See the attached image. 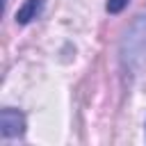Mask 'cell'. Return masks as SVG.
Instances as JSON below:
<instances>
[{
	"mask_svg": "<svg viewBox=\"0 0 146 146\" xmlns=\"http://www.w3.org/2000/svg\"><path fill=\"white\" fill-rule=\"evenodd\" d=\"M121 62L130 73H139L146 66V11L125 30L121 41Z\"/></svg>",
	"mask_w": 146,
	"mask_h": 146,
	"instance_id": "6da1fadb",
	"label": "cell"
},
{
	"mask_svg": "<svg viewBox=\"0 0 146 146\" xmlns=\"http://www.w3.org/2000/svg\"><path fill=\"white\" fill-rule=\"evenodd\" d=\"M41 9H43V0H25L16 11V23L18 25H27L32 18H36L41 14Z\"/></svg>",
	"mask_w": 146,
	"mask_h": 146,
	"instance_id": "3957f363",
	"label": "cell"
},
{
	"mask_svg": "<svg viewBox=\"0 0 146 146\" xmlns=\"http://www.w3.org/2000/svg\"><path fill=\"white\" fill-rule=\"evenodd\" d=\"M125 5H128V0H107V11L110 14H119Z\"/></svg>",
	"mask_w": 146,
	"mask_h": 146,
	"instance_id": "277c9868",
	"label": "cell"
},
{
	"mask_svg": "<svg viewBox=\"0 0 146 146\" xmlns=\"http://www.w3.org/2000/svg\"><path fill=\"white\" fill-rule=\"evenodd\" d=\"M0 132H2L5 139L23 137V132H25V114L14 110V107H5L0 112Z\"/></svg>",
	"mask_w": 146,
	"mask_h": 146,
	"instance_id": "7a4b0ae2",
	"label": "cell"
}]
</instances>
